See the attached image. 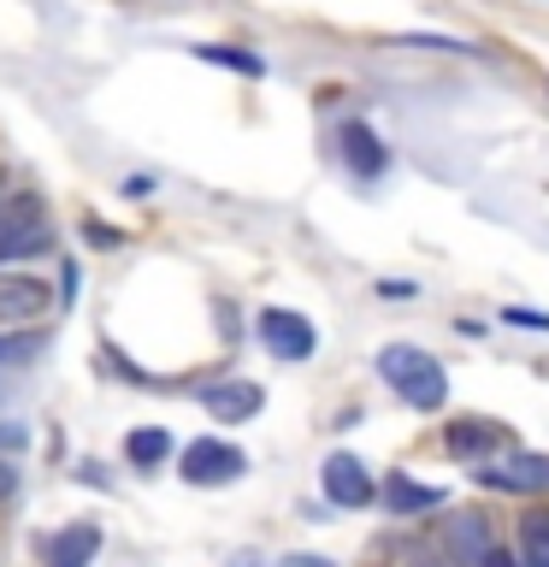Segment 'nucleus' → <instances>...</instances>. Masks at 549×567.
Returning a JSON list of instances; mask_svg holds the SVG:
<instances>
[{
	"label": "nucleus",
	"instance_id": "20",
	"mask_svg": "<svg viewBox=\"0 0 549 567\" xmlns=\"http://www.w3.org/2000/svg\"><path fill=\"white\" fill-rule=\"evenodd\" d=\"M124 195H131V202H142V195H154V177H124Z\"/></svg>",
	"mask_w": 549,
	"mask_h": 567
},
{
	"label": "nucleus",
	"instance_id": "7",
	"mask_svg": "<svg viewBox=\"0 0 549 567\" xmlns=\"http://www.w3.org/2000/svg\"><path fill=\"white\" fill-rule=\"evenodd\" d=\"M101 556V526L95 520H71L48 538V567H95Z\"/></svg>",
	"mask_w": 549,
	"mask_h": 567
},
{
	"label": "nucleus",
	"instance_id": "18",
	"mask_svg": "<svg viewBox=\"0 0 549 567\" xmlns=\"http://www.w3.org/2000/svg\"><path fill=\"white\" fill-rule=\"evenodd\" d=\"M503 326H526V331H549V313H538V308H503Z\"/></svg>",
	"mask_w": 549,
	"mask_h": 567
},
{
	"label": "nucleus",
	"instance_id": "3",
	"mask_svg": "<svg viewBox=\"0 0 549 567\" xmlns=\"http://www.w3.org/2000/svg\"><path fill=\"white\" fill-rule=\"evenodd\" d=\"M260 343H266V354H278V361L296 367L319 349V331H313V319L296 313V308H266L260 313Z\"/></svg>",
	"mask_w": 549,
	"mask_h": 567
},
{
	"label": "nucleus",
	"instance_id": "4",
	"mask_svg": "<svg viewBox=\"0 0 549 567\" xmlns=\"http://www.w3.org/2000/svg\"><path fill=\"white\" fill-rule=\"evenodd\" d=\"M319 485H325V496H331L336 508H366L372 496H379V478H372L349 450L325 455V467H319Z\"/></svg>",
	"mask_w": 549,
	"mask_h": 567
},
{
	"label": "nucleus",
	"instance_id": "9",
	"mask_svg": "<svg viewBox=\"0 0 549 567\" xmlns=\"http://www.w3.org/2000/svg\"><path fill=\"white\" fill-rule=\"evenodd\" d=\"M496 491H549V461L543 455H508L503 467L485 473Z\"/></svg>",
	"mask_w": 549,
	"mask_h": 567
},
{
	"label": "nucleus",
	"instance_id": "1",
	"mask_svg": "<svg viewBox=\"0 0 549 567\" xmlns=\"http://www.w3.org/2000/svg\"><path fill=\"white\" fill-rule=\"evenodd\" d=\"M379 379L396 390L407 408H419V414H437V408L449 402V372H443V361L425 354L419 343H384L379 349Z\"/></svg>",
	"mask_w": 549,
	"mask_h": 567
},
{
	"label": "nucleus",
	"instance_id": "15",
	"mask_svg": "<svg viewBox=\"0 0 549 567\" xmlns=\"http://www.w3.org/2000/svg\"><path fill=\"white\" fill-rule=\"evenodd\" d=\"M396 48H437V53H478L473 42H455V35H396Z\"/></svg>",
	"mask_w": 549,
	"mask_h": 567
},
{
	"label": "nucleus",
	"instance_id": "10",
	"mask_svg": "<svg viewBox=\"0 0 549 567\" xmlns=\"http://www.w3.org/2000/svg\"><path fill=\"white\" fill-rule=\"evenodd\" d=\"M384 503L396 508V514H425V508H437V503H443V491L414 485L407 473H390V478H384Z\"/></svg>",
	"mask_w": 549,
	"mask_h": 567
},
{
	"label": "nucleus",
	"instance_id": "21",
	"mask_svg": "<svg viewBox=\"0 0 549 567\" xmlns=\"http://www.w3.org/2000/svg\"><path fill=\"white\" fill-rule=\"evenodd\" d=\"M278 567H336V561H325V556H283Z\"/></svg>",
	"mask_w": 549,
	"mask_h": 567
},
{
	"label": "nucleus",
	"instance_id": "16",
	"mask_svg": "<svg viewBox=\"0 0 549 567\" xmlns=\"http://www.w3.org/2000/svg\"><path fill=\"white\" fill-rule=\"evenodd\" d=\"M83 243H89V248H118V243H124V230L101 225V219H83Z\"/></svg>",
	"mask_w": 549,
	"mask_h": 567
},
{
	"label": "nucleus",
	"instance_id": "5",
	"mask_svg": "<svg viewBox=\"0 0 549 567\" xmlns=\"http://www.w3.org/2000/svg\"><path fill=\"white\" fill-rule=\"evenodd\" d=\"M336 154H343V166L354 177H384V166H390V148L379 142V131L361 124V118H349L343 131H336Z\"/></svg>",
	"mask_w": 549,
	"mask_h": 567
},
{
	"label": "nucleus",
	"instance_id": "11",
	"mask_svg": "<svg viewBox=\"0 0 549 567\" xmlns=\"http://www.w3.org/2000/svg\"><path fill=\"white\" fill-rule=\"evenodd\" d=\"M166 455H172V437L159 432V425H142V432H131V437H124V461H131V467H142V473H148V467H159Z\"/></svg>",
	"mask_w": 549,
	"mask_h": 567
},
{
	"label": "nucleus",
	"instance_id": "6",
	"mask_svg": "<svg viewBox=\"0 0 549 567\" xmlns=\"http://www.w3.org/2000/svg\"><path fill=\"white\" fill-rule=\"evenodd\" d=\"M201 408H207L219 425H242V420H255L260 408H266V396H260V384L225 379V384H207V390H201Z\"/></svg>",
	"mask_w": 549,
	"mask_h": 567
},
{
	"label": "nucleus",
	"instance_id": "24",
	"mask_svg": "<svg viewBox=\"0 0 549 567\" xmlns=\"http://www.w3.org/2000/svg\"><path fill=\"white\" fill-rule=\"evenodd\" d=\"M225 567H266V561H260V549H242V556H237V561H225Z\"/></svg>",
	"mask_w": 549,
	"mask_h": 567
},
{
	"label": "nucleus",
	"instance_id": "2",
	"mask_svg": "<svg viewBox=\"0 0 549 567\" xmlns=\"http://www.w3.org/2000/svg\"><path fill=\"white\" fill-rule=\"evenodd\" d=\"M177 467H184L189 485L213 491V485H230V478H242V473H248V455L237 450V443H225V437H195L189 450L177 455Z\"/></svg>",
	"mask_w": 549,
	"mask_h": 567
},
{
	"label": "nucleus",
	"instance_id": "19",
	"mask_svg": "<svg viewBox=\"0 0 549 567\" xmlns=\"http://www.w3.org/2000/svg\"><path fill=\"white\" fill-rule=\"evenodd\" d=\"M372 290H379L384 301H407V296H414V284H407V278H379Z\"/></svg>",
	"mask_w": 549,
	"mask_h": 567
},
{
	"label": "nucleus",
	"instance_id": "17",
	"mask_svg": "<svg viewBox=\"0 0 549 567\" xmlns=\"http://www.w3.org/2000/svg\"><path fill=\"white\" fill-rule=\"evenodd\" d=\"M30 354H35V343H30V337H7V331H0V367H12V361H30Z\"/></svg>",
	"mask_w": 549,
	"mask_h": 567
},
{
	"label": "nucleus",
	"instance_id": "12",
	"mask_svg": "<svg viewBox=\"0 0 549 567\" xmlns=\"http://www.w3.org/2000/svg\"><path fill=\"white\" fill-rule=\"evenodd\" d=\"M520 561L526 567H549V508H531L520 520Z\"/></svg>",
	"mask_w": 549,
	"mask_h": 567
},
{
	"label": "nucleus",
	"instance_id": "23",
	"mask_svg": "<svg viewBox=\"0 0 549 567\" xmlns=\"http://www.w3.org/2000/svg\"><path fill=\"white\" fill-rule=\"evenodd\" d=\"M478 567H520V561H514V556H503V549H490V556L478 561Z\"/></svg>",
	"mask_w": 549,
	"mask_h": 567
},
{
	"label": "nucleus",
	"instance_id": "14",
	"mask_svg": "<svg viewBox=\"0 0 549 567\" xmlns=\"http://www.w3.org/2000/svg\"><path fill=\"white\" fill-rule=\"evenodd\" d=\"M455 549H460V556H478V561H485V556H490L485 526H478V520H455Z\"/></svg>",
	"mask_w": 549,
	"mask_h": 567
},
{
	"label": "nucleus",
	"instance_id": "8",
	"mask_svg": "<svg viewBox=\"0 0 549 567\" xmlns=\"http://www.w3.org/2000/svg\"><path fill=\"white\" fill-rule=\"evenodd\" d=\"M48 313V284L18 272V278H0V319H35Z\"/></svg>",
	"mask_w": 549,
	"mask_h": 567
},
{
	"label": "nucleus",
	"instance_id": "22",
	"mask_svg": "<svg viewBox=\"0 0 549 567\" xmlns=\"http://www.w3.org/2000/svg\"><path fill=\"white\" fill-rule=\"evenodd\" d=\"M12 485H18V467H12V461H0V496H12Z\"/></svg>",
	"mask_w": 549,
	"mask_h": 567
},
{
	"label": "nucleus",
	"instance_id": "13",
	"mask_svg": "<svg viewBox=\"0 0 549 567\" xmlns=\"http://www.w3.org/2000/svg\"><path fill=\"white\" fill-rule=\"evenodd\" d=\"M195 53H201L207 65H230V71H242V78H260V71H266L260 53H242V48H219V42H207V48H195Z\"/></svg>",
	"mask_w": 549,
	"mask_h": 567
}]
</instances>
